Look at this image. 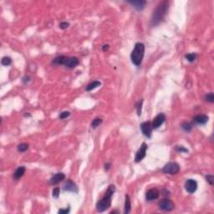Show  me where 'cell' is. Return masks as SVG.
I'll use <instances>...</instances> for the list:
<instances>
[{
  "mask_svg": "<svg viewBox=\"0 0 214 214\" xmlns=\"http://www.w3.org/2000/svg\"><path fill=\"white\" fill-rule=\"evenodd\" d=\"M176 151L178 152H181V153H187L188 152V150L187 148H185L184 146H176Z\"/></svg>",
  "mask_w": 214,
  "mask_h": 214,
  "instance_id": "cell-28",
  "label": "cell"
},
{
  "mask_svg": "<svg viewBox=\"0 0 214 214\" xmlns=\"http://www.w3.org/2000/svg\"><path fill=\"white\" fill-rule=\"evenodd\" d=\"M52 64L65 65L68 69H74L80 64V60L77 57H67L65 55H60L55 57L52 61Z\"/></svg>",
  "mask_w": 214,
  "mask_h": 214,
  "instance_id": "cell-3",
  "label": "cell"
},
{
  "mask_svg": "<svg viewBox=\"0 0 214 214\" xmlns=\"http://www.w3.org/2000/svg\"><path fill=\"white\" fill-rule=\"evenodd\" d=\"M160 192L156 189V188H152V189H150L148 190L146 193V201H154V200H156L157 198H159Z\"/></svg>",
  "mask_w": 214,
  "mask_h": 214,
  "instance_id": "cell-11",
  "label": "cell"
},
{
  "mask_svg": "<svg viewBox=\"0 0 214 214\" xmlns=\"http://www.w3.org/2000/svg\"><path fill=\"white\" fill-rule=\"evenodd\" d=\"M110 166H111V164H110V162H107V163H105V171L109 170V169H110Z\"/></svg>",
  "mask_w": 214,
  "mask_h": 214,
  "instance_id": "cell-33",
  "label": "cell"
},
{
  "mask_svg": "<svg viewBox=\"0 0 214 214\" xmlns=\"http://www.w3.org/2000/svg\"><path fill=\"white\" fill-rule=\"evenodd\" d=\"M145 54V44L142 43H137L131 54V60L135 65L139 66L142 62Z\"/></svg>",
  "mask_w": 214,
  "mask_h": 214,
  "instance_id": "cell-4",
  "label": "cell"
},
{
  "mask_svg": "<svg viewBox=\"0 0 214 214\" xmlns=\"http://www.w3.org/2000/svg\"><path fill=\"white\" fill-rule=\"evenodd\" d=\"M180 171V166L176 162H169L166 164L162 168V172L170 175H176Z\"/></svg>",
  "mask_w": 214,
  "mask_h": 214,
  "instance_id": "cell-5",
  "label": "cell"
},
{
  "mask_svg": "<svg viewBox=\"0 0 214 214\" xmlns=\"http://www.w3.org/2000/svg\"><path fill=\"white\" fill-rule=\"evenodd\" d=\"M143 100H141L137 104V112L138 116L141 115V109H142Z\"/></svg>",
  "mask_w": 214,
  "mask_h": 214,
  "instance_id": "cell-24",
  "label": "cell"
},
{
  "mask_svg": "<svg viewBox=\"0 0 214 214\" xmlns=\"http://www.w3.org/2000/svg\"><path fill=\"white\" fill-rule=\"evenodd\" d=\"M140 128H141V131L142 132V134L146 137H151V133H152V130H153L151 122H150V121L143 122L140 125Z\"/></svg>",
  "mask_w": 214,
  "mask_h": 214,
  "instance_id": "cell-7",
  "label": "cell"
},
{
  "mask_svg": "<svg viewBox=\"0 0 214 214\" xmlns=\"http://www.w3.org/2000/svg\"><path fill=\"white\" fill-rule=\"evenodd\" d=\"M69 26H70V23L68 22H61L60 23V28L61 29H65Z\"/></svg>",
  "mask_w": 214,
  "mask_h": 214,
  "instance_id": "cell-30",
  "label": "cell"
},
{
  "mask_svg": "<svg viewBox=\"0 0 214 214\" xmlns=\"http://www.w3.org/2000/svg\"><path fill=\"white\" fill-rule=\"evenodd\" d=\"M165 121H166V115H165V114L164 113H160L154 118L153 121H152V123H151L152 128L155 129V130L158 129L160 126L164 123Z\"/></svg>",
  "mask_w": 214,
  "mask_h": 214,
  "instance_id": "cell-10",
  "label": "cell"
},
{
  "mask_svg": "<svg viewBox=\"0 0 214 214\" xmlns=\"http://www.w3.org/2000/svg\"><path fill=\"white\" fill-rule=\"evenodd\" d=\"M25 171H26L25 166H18V167L16 169V171H14V176H13L14 179V180H18V179H20V178L23 176V174L25 173Z\"/></svg>",
  "mask_w": 214,
  "mask_h": 214,
  "instance_id": "cell-16",
  "label": "cell"
},
{
  "mask_svg": "<svg viewBox=\"0 0 214 214\" xmlns=\"http://www.w3.org/2000/svg\"><path fill=\"white\" fill-rule=\"evenodd\" d=\"M115 192V186L114 185H110L107 190L105 192V195L103 198L100 200L98 203H96V210L99 213H103L105 210L109 208L111 205V200L112 197Z\"/></svg>",
  "mask_w": 214,
  "mask_h": 214,
  "instance_id": "cell-2",
  "label": "cell"
},
{
  "mask_svg": "<svg viewBox=\"0 0 214 214\" xmlns=\"http://www.w3.org/2000/svg\"><path fill=\"white\" fill-rule=\"evenodd\" d=\"M60 187H55V188H54L53 191H52V196H53V198H59V196H60Z\"/></svg>",
  "mask_w": 214,
  "mask_h": 214,
  "instance_id": "cell-26",
  "label": "cell"
},
{
  "mask_svg": "<svg viewBox=\"0 0 214 214\" xmlns=\"http://www.w3.org/2000/svg\"><path fill=\"white\" fill-rule=\"evenodd\" d=\"M169 9V3L167 1H163L160 3L154 10L151 18V26L155 27L164 19Z\"/></svg>",
  "mask_w": 214,
  "mask_h": 214,
  "instance_id": "cell-1",
  "label": "cell"
},
{
  "mask_svg": "<svg viewBox=\"0 0 214 214\" xmlns=\"http://www.w3.org/2000/svg\"><path fill=\"white\" fill-rule=\"evenodd\" d=\"M30 77L29 76H24L23 78V84H28V83L30 81Z\"/></svg>",
  "mask_w": 214,
  "mask_h": 214,
  "instance_id": "cell-32",
  "label": "cell"
},
{
  "mask_svg": "<svg viewBox=\"0 0 214 214\" xmlns=\"http://www.w3.org/2000/svg\"><path fill=\"white\" fill-rule=\"evenodd\" d=\"M132 209V203H131V198L129 195H126V200H125V209H124V213L128 214L131 212Z\"/></svg>",
  "mask_w": 214,
  "mask_h": 214,
  "instance_id": "cell-17",
  "label": "cell"
},
{
  "mask_svg": "<svg viewBox=\"0 0 214 214\" xmlns=\"http://www.w3.org/2000/svg\"><path fill=\"white\" fill-rule=\"evenodd\" d=\"M181 129L186 132H190L192 130V126L189 122H183L181 124Z\"/></svg>",
  "mask_w": 214,
  "mask_h": 214,
  "instance_id": "cell-19",
  "label": "cell"
},
{
  "mask_svg": "<svg viewBox=\"0 0 214 214\" xmlns=\"http://www.w3.org/2000/svg\"><path fill=\"white\" fill-rule=\"evenodd\" d=\"M206 180L208 182L210 185H213V181H214V176L213 175H208L206 176Z\"/></svg>",
  "mask_w": 214,
  "mask_h": 214,
  "instance_id": "cell-29",
  "label": "cell"
},
{
  "mask_svg": "<svg viewBox=\"0 0 214 214\" xmlns=\"http://www.w3.org/2000/svg\"><path fill=\"white\" fill-rule=\"evenodd\" d=\"M17 149H18V151H19V152H25L28 149V144H27V143H21V144H19L18 146Z\"/></svg>",
  "mask_w": 214,
  "mask_h": 214,
  "instance_id": "cell-22",
  "label": "cell"
},
{
  "mask_svg": "<svg viewBox=\"0 0 214 214\" xmlns=\"http://www.w3.org/2000/svg\"><path fill=\"white\" fill-rule=\"evenodd\" d=\"M64 190L67 191V192H74V193H78V187H77L76 184L72 181L71 180H67L65 183L64 184Z\"/></svg>",
  "mask_w": 214,
  "mask_h": 214,
  "instance_id": "cell-12",
  "label": "cell"
},
{
  "mask_svg": "<svg viewBox=\"0 0 214 214\" xmlns=\"http://www.w3.org/2000/svg\"><path fill=\"white\" fill-rule=\"evenodd\" d=\"M65 178V175L62 172H58L55 174L54 176H52V177L50 179L49 183L50 185H57L58 183H60V181H62Z\"/></svg>",
  "mask_w": 214,
  "mask_h": 214,
  "instance_id": "cell-13",
  "label": "cell"
},
{
  "mask_svg": "<svg viewBox=\"0 0 214 214\" xmlns=\"http://www.w3.org/2000/svg\"><path fill=\"white\" fill-rule=\"evenodd\" d=\"M100 85H101V83L98 81V80H95V81H92V82L89 84L88 85L86 86V88H85V90L86 91H91V90L96 89L97 87H99Z\"/></svg>",
  "mask_w": 214,
  "mask_h": 214,
  "instance_id": "cell-18",
  "label": "cell"
},
{
  "mask_svg": "<svg viewBox=\"0 0 214 214\" xmlns=\"http://www.w3.org/2000/svg\"><path fill=\"white\" fill-rule=\"evenodd\" d=\"M197 56H198V55H197L196 53H190V54H187V55H186L185 58L187 59V60L188 61V62L192 63V62H194V61L196 60Z\"/></svg>",
  "mask_w": 214,
  "mask_h": 214,
  "instance_id": "cell-21",
  "label": "cell"
},
{
  "mask_svg": "<svg viewBox=\"0 0 214 214\" xmlns=\"http://www.w3.org/2000/svg\"><path fill=\"white\" fill-rule=\"evenodd\" d=\"M102 119L101 118H99V117H97V118H95V119H94L92 122H91V127L93 128V129H95V128H97L98 126L100 125V124H102Z\"/></svg>",
  "mask_w": 214,
  "mask_h": 214,
  "instance_id": "cell-20",
  "label": "cell"
},
{
  "mask_svg": "<svg viewBox=\"0 0 214 214\" xmlns=\"http://www.w3.org/2000/svg\"><path fill=\"white\" fill-rule=\"evenodd\" d=\"M70 115V112H69V111H63V112H61L60 114V120H65L66 118H68L69 116Z\"/></svg>",
  "mask_w": 214,
  "mask_h": 214,
  "instance_id": "cell-27",
  "label": "cell"
},
{
  "mask_svg": "<svg viewBox=\"0 0 214 214\" xmlns=\"http://www.w3.org/2000/svg\"><path fill=\"white\" fill-rule=\"evenodd\" d=\"M205 100L206 101H208L209 103H213L214 102V95L213 92H211V93H208L206 95V96H205Z\"/></svg>",
  "mask_w": 214,
  "mask_h": 214,
  "instance_id": "cell-25",
  "label": "cell"
},
{
  "mask_svg": "<svg viewBox=\"0 0 214 214\" xmlns=\"http://www.w3.org/2000/svg\"><path fill=\"white\" fill-rule=\"evenodd\" d=\"M159 208L166 211V212H170L172 211L175 208V205L172 203V201H171L168 198H164L162 200H161L159 202Z\"/></svg>",
  "mask_w": 214,
  "mask_h": 214,
  "instance_id": "cell-6",
  "label": "cell"
},
{
  "mask_svg": "<svg viewBox=\"0 0 214 214\" xmlns=\"http://www.w3.org/2000/svg\"><path fill=\"white\" fill-rule=\"evenodd\" d=\"M109 47H110L109 44H105L104 46L102 47V50H103V51H106V50H109Z\"/></svg>",
  "mask_w": 214,
  "mask_h": 214,
  "instance_id": "cell-34",
  "label": "cell"
},
{
  "mask_svg": "<svg viewBox=\"0 0 214 214\" xmlns=\"http://www.w3.org/2000/svg\"><path fill=\"white\" fill-rule=\"evenodd\" d=\"M1 63H2V65L4 66H9L10 65L12 64V59L10 57H9V56H4L3 59H2V60H1Z\"/></svg>",
  "mask_w": 214,
  "mask_h": 214,
  "instance_id": "cell-23",
  "label": "cell"
},
{
  "mask_svg": "<svg viewBox=\"0 0 214 214\" xmlns=\"http://www.w3.org/2000/svg\"><path fill=\"white\" fill-rule=\"evenodd\" d=\"M209 120V117L206 115H196L193 118V122L197 125H206Z\"/></svg>",
  "mask_w": 214,
  "mask_h": 214,
  "instance_id": "cell-15",
  "label": "cell"
},
{
  "mask_svg": "<svg viewBox=\"0 0 214 214\" xmlns=\"http://www.w3.org/2000/svg\"><path fill=\"white\" fill-rule=\"evenodd\" d=\"M128 4H130L131 5L133 6V8L135 9H137V11H141L145 9L146 2L143 1V0H137V1H129Z\"/></svg>",
  "mask_w": 214,
  "mask_h": 214,
  "instance_id": "cell-14",
  "label": "cell"
},
{
  "mask_svg": "<svg viewBox=\"0 0 214 214\" xmlns=\"http://www.w3.org/2000/svg\"><path fill=\"white\" fill-rule=\"evenodd\" d=\"M147 145L145 142H143L141 146V147L139 148L137 151V152L136 154V156H135V161L138 163L140 161H141L145 156H146V150H147Z\"/></svg>",
  "mask_w": 214,
  "mask_h": 214,
  "instance_id": "cell-8",
  "label": "cell"
},
{
  "mask_svg": "<svg viewBox=\"0 0 214 214\" xmlns=\"http://www.w3.org/2000/svg\"><path fill=\"white\" fill-rule=\"evenodd\" d=\"M185 189L188 193L192 194L198 189V182L194 179H187L185 182Z\"/></svg>",
  "mask_w": 214,
  "mask_h": 214,
  "instance_id": "cell-9",
  "label": "cell"
},
{
  "mask_svg": "<svg viewBox=\"0 0 214 214\" xmlns=\"http://www.w3.org/2000/svg\"><path fill=\"white\" fill-rule=\"evenodd\" d=\"M70 208H65V209H60L59 210V213L60 214H67L70 213Z\"/></svg>",
  "mask_w": 214,
  "mask_h": 214,
  "instance_id": "cell-31",
  "label": "cell"
}]
</instances>
